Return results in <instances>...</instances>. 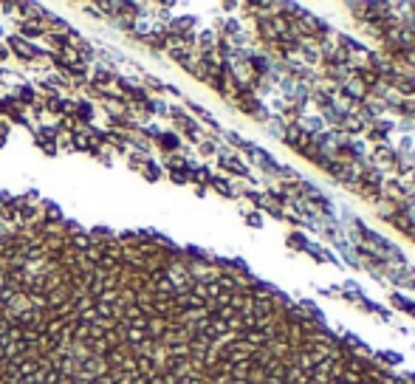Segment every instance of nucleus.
<instances>
[{
    "mask_svg": "<svg viewBox=\"0 0 415 384\" xmlns=\"http://www.w3.org/2000/svg\"><path fill=\"white\" fill-rule=\"evenodd\" d=\"M124 339H127L130 345H141V342L147 339V328L144 325H130L127 334H124Z\"/></svg>",
    "mask_w": 415,
    "mask_h": 384,
    "instance_id": "1",
    "label": "nucleus"
},
{
    "mask_svg": "<svg viewBox=\"0 0 415 384\" xmlns=\"http://www.w3.org/2000/svg\"><path fill=\"white\" fill-rule=\"evenodd\" d=\"M73 246H76V249H88V246H91V240H88L85 235H76V238H73Z\"/></svg>",
    "mask_w": 415,
    "mask_h": 384,
    "instance_id": "2",
    "label": "nucleus"
},
{
    "mask_svg": "<svg viewBox=\"0 0 415 384\" xmlns=\"http://www.w3.org/2000/svg\"><path fill=\"white\" fill-rule=\"evenodd\" d=\"M73 141H76V144H80V147H88V139H85V136H76V139H73Z\"/></svg>",
    "mask_w": 415,
    "mask_h": 384,
    "instance_id": "3",
    "label": "nucleus"
}]
</instances>
